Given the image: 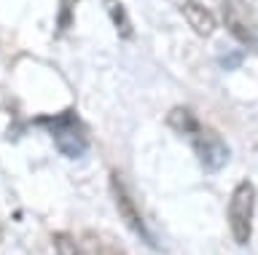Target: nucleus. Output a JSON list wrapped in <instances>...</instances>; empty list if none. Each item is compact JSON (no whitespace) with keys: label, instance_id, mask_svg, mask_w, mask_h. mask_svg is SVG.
Here are the masks:
<instances>
[{"label":"nucleus","instance_id":"obj_9","mask_svg":"<svg viewBox=\"0 0 258 255\" xmlns=\"http://www.w3.org/2000/svg\"><path fill=\"white\" fill-rule=\"evenodd\" d=\"M105 11H108V19L113 22V27H116L118 38H132V22H129V14L124 9V3L121 0H102Z\"/></svg>","mask_w":258,"mask_h":255},{"label":"nucleus","instance_id":"obj_11","mask_svg":"<svg viewBox=\"0 0 258 255\" xmlns=\"http://www.w3.org/2000/svg\"><path fill=\"white\" fill-rule=\"evenodd\" d=\"M73 6H76V0H62L59 22H56V33H62V30L70 27V22H73Z\"/></svg>","mask_w":258,"mask_h":255},{"label":"nucleus","instance_id":"obj_5","mask_svg":"<svg viewBox=\"0 0 258 255\" xmlns=\"http://www.w3.org/2000/svg\"><path fill=\"white\" fill-rule=\"evenodd\" d=\"M194 142V153H197L199 164L205 166V172H218L223 169L229 161V145L223 142V137L207 126H199V132L191 137Z\"/></svg>","mask_w":258,"mask_h":255},{"label":"nucleus","instance_id":"obj_3","mask_svg":"<svg viewBox=\"0 0 258 255\" xmlns=\"http://www.w3.org/2000/svg\"><path fill=\"white\" fill-rule=\"evenodd\" d=\"M110 194H113V202H116V210L121 215V220H124V226L132 231V234L140 239V242H145L148 247H153V250H161V244L156 242V236L151 234V228L145 226L143 215L137 212V204L132 194H129V188L124 186V180H121L118 172L110 175Z\"/></svg>","mask_w":258,"mask_h":255},{"label":"nucleus","instance_id":"obj_1","mask_svg":"<svg viewBox=\"0 0 258 255\" xmlns=\"http://www.w3.org/2000/svg\"><path fill=\"white\" fill-rule=\"evenodd\" d=\"M38 124L51 134L54 145L62 156H68V158L86 156L89 132H86L84 121L73 110H64V113H56V116H43V118H38Z\"/></svg>","mask_w":258,"mask_h":255},{"label":"nucleus","instance_id":"obj_10","mask_svg":"<svg viewBox=\"0 0 258 255\" xmlns=\"http://www.w3.org/2000/svg\"><path fill=\"white\" fill-rule=\"evenodd\" d=\"M54 250L56 255H84V250L70 234H54Z\"/></svg>","mask_w":258,"mask_h":255},{"label":"nucleus","instance_id":"obj_8","mask_svg":"<svg viewBox=\"0 0 258 255\" xmlns=\"http://www.w3.org/2000/svg\"><path fill=\"white\" fill-rule=\"evenodd\" d=\"M86 242V252L89 255H126L124 247H121L113 236H105V234H97V231H89L84 236Z\"/></svg>","mask_w":258,"mask_h":255},{"label":"nucleus","instance_id":"obj_13","mask_svg":"<svg viewBox=\"0 0 258 255\" xmlns=\"http://www.w3.org/2000/svg\"><path fill=\"white\" fill-rule=\"evenodd\" d=\"M0 236H3V228H0Z\"/></svg>","mask_w":258,"mask_h":255},{"label":"nucleus","instance_id":"obj_6","mask_svg":"<svg viewBox=\"0 0 258 255\" xmlns=\"http://www.w3.org/2000/svg\"><path fill=\"white\" fill-rule=\"evenodd\" d=\"M183 17L185 22L194 27V33L197 35H213V30H215V14L205 9L202 3H197V0H188V3H183Z\"/></svg>","mask_w":258,"mask_h":255},{"label":"nucleus","instance_id":"obj_2","mask_svg":"<svg viewBox=\"0 0 258 255\" xmlns=\"http://www.w3.org/2000/svg\"><path fill=\"white\" fill-rule=\"evenodd\" d=\"M253 212H255V188L250 180H242L229 202V226L237 244H247L253 236Z\"/></svg>","mask_w":258,"mask_h":255},{"label":"nucleus","instance_id":"obj_4","mask_svg":"<svg viewBox=\"0 0 258 255\" xmlns=\"http://www.w3.org/2000/svg\"><path fill=\"white\" fill-rule=\"evenodd\" d=\"M223 25L226 30L245 46H258V25H255V14L245 0H223L221 9Z\"/></svg>","mask_w":258,"mask_h":255},{"label":"nucleus","instance_id":"obj_12","mask_svg":"<svg viewBox=\"0 0 258 255\" xmlns=\"http://www.w3.org/2000/svg\"><path fill=\"white\" fill-rule=\"evenodd\" d=\"M242 62V54H229V57L223 59V67H234V65H239Z\"/></svg>","mask_w":258,"mask_h":255},{"label":"nucleus","instance_id":"obj_7","mask_svg":"<svg viewBox=\"0 0 258 255\" xmlns=\"http://www.w3.org/2000/svg\"><path fill=\"white\" fill-rule=\"evenodd\" d=\"M167 124L172 126V129L177 132V134H188V137H194V134L199 132V118L191 113L185 105H177V108H172L167 113Z\"/></svg>","mask_w":258,"mask_h":255}]
</instances>
